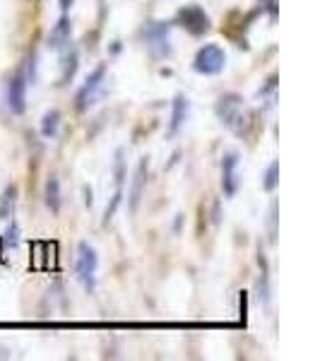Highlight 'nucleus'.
<instances>
[{
  "instance_id": "obj_2",
  "label": "nucleus",
  "mask_w": 320,
  "mask_h": 361,
  "mask_svg": "<svg viewBox=\"0 0 320 361\" xmlns=\"http://www.w3.org/2000/svg\"><path fill=\"white\" fill-rule=\"evenodd\" d=\"M226 68V54L222 46L205 44L193 58V70L200 75H219Z\"/></svg>"
},
{
  "instance_id": "obj_10",
  "label": "nucleus",
  "mask_w": 320,
  "mask_h": 361,
  "mask_svg": "<svg viewBox=\"0 0 320 361\" xmlns=\"http://www.w3.org/2000/svg\"><path fill=\"white\" fill-rule=\"evenodd\" d=\"M188 114H190L188 99H185L183 94H178L176 99H173V104H171V123H168V135L173 137L178 130H181L185 118H188Z\"/></svg>"
},
{
  "instance_id": "obj_3",
  "label": "nucleus",
  "mask_w": 320,
  "mask_h": 361,
  "mask_svg": "<svg viewBox=\"0 0 320 361\" xmlns=\"http://www.w3.org/2000/svg\"><path fill=\"white\" fill-rule=\"evenodd\" d=\"M104 82H106V66H99L94 73L85 80V85L80 87L78 97H75V109H78V111H87L99 99V94H101Z\"/></svg>"
},
{
  "instance_id": "obj_7",
  "label": "nucleus",
  "mask_w": 320,
  "mask_h": 361,
  "mask_svg": "<svg viewBox=\"0 0 320 361\" xmlns=\"http://www.w3.org/2000/svg\"><path fill=\"white\" fill-rule=\"evenodd\" d=\"M222 188L224 195H236L238 190V154L229 152L222 159Z\"/></svg>"
},
{
  "instance_id": "obj_6",
  "label": "nucleus",
  "mask_w": 320,
  "mask_h": 361,
  "mask_svg": "<svg viewBox=\"0 0 320 361\" xmlns=\"http://www.w3.org/2000/svg\"><path fill=\"white\" fill-rule=\"evenodd\" d=\"M8 106L13 114H25L27 109V80L25 73H15L8 82Z\"/></svg>"
},
{
  "instance_id": "obj_20",
  "label": "nucleus",
  "mask_w": 320,
  "mask_h": 361,
  "mask_svg": "<svg viewBox=\"0 0 320 361\" xmlns=\"http://www.w3.org/2000/svg\"><path fill=\"white\" fill-rule=\"evenodd\" d=\"M70 5H73V0H61V8H63V13H66V10L70 8Z\"/></svg>"
},
{
  "instance_id": "obj_15",
  "label": "nucleus",
  "mask_w": 320,
  "mask_h": 361,
  "mask_svg": "<svg viewBox=\"0 0 320 361\" xmlns=\"http://www.w3.org/2000/svg\"><path fill=\"white\" fill-rule=\"evenodd\" d=\"M58 126H61V114L56 111H46L44 114V121H42V135L44 137H54L58 133Z\"/></svg>"
},
{
  "instance_id": "obj_9",
  "label": "nucleus",
  "mask_w": 320,
  "mask_h": 361,
  "mask_svg": "<svg viewBox=\"0 0 320 361\" xmlns=\"http://www.w3.org/2000/svg\"><path fill=\"white\" fill-rule=\"evenodd\" d=\"M70 34H73V25H70V17L63 15L61 20L56 22L54 29H51L49 34V46L54 51H61L66 49V46L70 44Z\"/></svg>"
},
{
  "instance_id": "obj_4",
  "label": "nucleus",
  "mask_w": 320,
  "mask_h": 361,
  "mask_svg": "<svg viewBox=\"0 0 320 361\" xmlns=\"http://www.w3.org/2000/svg\"><path fill=\"white\" fill-rule=\"evenodd\" d=\"M97 267H99L97 250L92 248L90 243H80V246H78V263H75V272H78V279L85 284L87 289H94V284H97Z\"/></svg>"
},
{
  "instance_id": "obj_14",
  "label": "nucleus",
  "mask_w": 320,
  "mask_h": 361,
  "mask_svg": "<svg viewBox=\"0 0 320 361\" xmlns=\"http://www.w3.org/2000/svg\"><path fill=\"white\" fill-rule=\"evenodd\" d=\"M17 202V185H8V188L0 193V219H8L15 209Z\"/></svg>"
},
{
  "instance_id": "obj_13",
  "label": "nucleus",
  "mask_w": 320,
  "mask_h": 361,
  "mask_svg": "<svg viewBox=\"0 0 320 361\" xmlns=\"http://www.w3.org/2000/svg\"><path fill=\"white\" fill-rule=\"evenodd\" d=\"M78 66H80V56L75 49H70L66 56H63V73H61V85H68L73 80V75L78 73Z\"/></svg>"
},
{
  "instance_id": "obj_18",
  "label": "nucleus",
  "mask_w": 320,
  "mask_h": 361,
  "mask_svg": "<svg viewBox=\"0 0 320 361\" xmlns=\"http://www.w3.org/2000/svg\"><path fill=\"white\" fill-rule=\"evenodd\" d=\"M260 3H263L265 8L270 10V15H272V17L277 15V0H260Z\"/></svg>"
},
{
  "instance_id": "obj_11",
  "label": "nucleus",
  "mask_w": 320,
  "mask_h": 361,
  "mask_svg": "<svg viewBox=\"0 0 320 361\" xmlns=\"http://www.w3.org/2000/svg\"><path fill=\"white\" fill-rule=\"evenodd\" d=\"M144 37H147L149 46L159 49V54H168V25L166 22H152L144 29Z\"/></svg>"
},
{
  "instance_id": "obj_1",
  "label": "nucleus",
  "mask_w": 320,
  "mask_h": 361,
  "mask_svg": "<svg viewBox=\"0 0 320 361\" xmlns=\"http://www.w3.org/2000/svg\"><path fill=\"white\" fill-rule=\"evenodd\" d=\"M217 118L222 121V123L229 128V130H234L236 135H246V126L251 123V114L246 111V106H243V99L238 94H224L222 99L217 102Z\"/></svg>"
},
{
  "instance_id": "obj_5",
  "label": "nucleus",
  "mask_w": 320,
  "mask_h": 361,
  "mask_svg": "<svg viewBox=\"0 0 320 361\" xmlns=\"http://www.w3.org/2000/svg\"><path fill=\"white\" fill-rule=\"evenodd\" d=\"M176 22L185 32L193 34V37H200V34L209 32V17L200 5H185V8H181L176 15Z\"/></svg>"
},
{
  "instance_id": "obj_8",
  "label": "nucleus",
  "mask_w": 320,
  "mask_h": 361,
  "mask_svg": "<svg viewBox=\"0 0 320 361\" xmlns=\"http://www.w3.org/2000/svg\"><path fill=\"white\" fill-rule=\"evenodd\" d=\"M147 176H149V159L144 157L142 161L135 169V176H133V185H130V212H135L140 200H142L144 185H147Z\"/></svg>"
},
{
  "instance_id": "obj_17",
  "label": "nucleus",
  "mask_w": 320,
  "mask_h": 361,
  "mask_svg": "<svg viewBox=\"0 0 320 361\" xmlns=\"http://www.w3.org/2000/svg\"><path fill=\"white\" fill-rule=\"evenodd\" d=\"M17 234H20V229H17V224H13L8 231H5V246H13V248H15V243H17Z\"/></svg>"
},
{
  "instance_id": "obj_12",
  "label": "nucleus",
  "mask_w": 320,
  "mask_h": 361,
  "mask_svg": "<svg viewBox=\"0 0 320 361\" xmlns=\"http://www.w3.org/2000/svg\"><path fill=\"white\" fill-rule=\"evenodd\" d=\"M44 202L51 212H58V209H61V183H58L56 176H49V180H46Z\"/></svg>"
},
{
  "instance_id": "obj_19",
  "label": "nucleus",
  "mask_w": 320,
  "mask_h": 361,
  "mask_svg": "<svg viewBox=\"0 0 320 361\" xmlns=\"http://www.w3.org/2000/svg\"><path fill=\"white\" fill-rule=\"evenodd\" d=\"M54 248H56V243H49V248H46V243H44V250H49V253ZM46 267H56V258H54V255H49V260H46Z\"/></svg>"
},
{
  "instance_id": "obj_16",
  "label": "nucleus",
  "mask_w": 320,
  "mask_h": 361,
  "mask_svg": "<svg viewBox=\"0 0 320 361\" xmlns=\"http://www.w3.org/2000/svg\"><path fill=\"white\" fill-rule=\"evenodd\" d=\"M277 183H279V164H277V161H272V164L267 166L265 176H263V188L270 193V190L277 188Z\"/></svg>"
}]
</instances>
